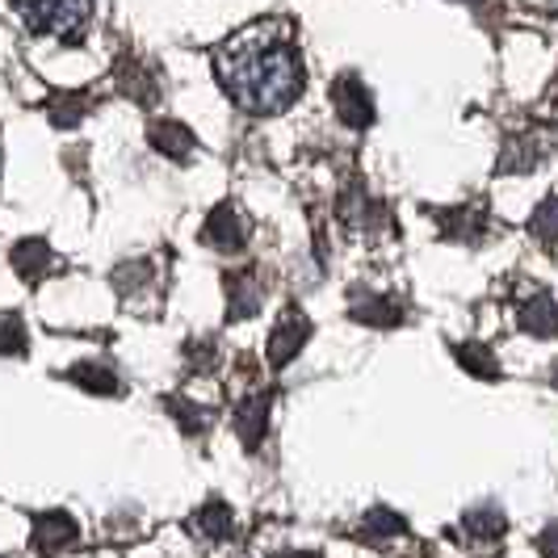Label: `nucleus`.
<instances>
[{"label": "nucleus", "mask_w": 558, "mask_h": 558, "mask_svg": "<svg viewBox=\"0 0 558 558\" xmlns=\"http://www.w3.org/2000/svg\"><path fill=\"white\" fill-rule=\"evenodd\" d=\"M68 378L81 383L84 391H93V395H118V378H113V369H106V365L81 362L68 369Z\"/></svg>", "instance_id": "11"}, {"label": "nucleus", "mask_w": 558, "mask_h": 558, "mask_svg": "<svg viewBox=\"0 0 558 558\" xmlns=\"http://www.w3.org/2000/svg\"><path fill=\"white\" fill-rule=\"evenodd\" d=\"M478 353H483L478 344H466V349L458 353V362L466 365V369H475L478 378H496V374H500V365H496V357H492V353H487V357H478Z\"/></svg>", "instance_id": "18"}, {"label": "nucleus", "mask_w": 558, "mask_h": 558, "mask_svg": "<svg viewBox=\"0 0 558 558\" xmlns=\"http://www.w3.org/2000/svg\"><path fill=\"white\" fill-rule=\"evenodd\" d=\"M265 420H269V395H256V399H244V403H240V437H244L248 449L260 446Z\"/></svg>", "instance_id": "10"}, {"label": "nucleus", "mask_w": 558, "mask_h": 558, "mask_svg": "<svg viewBox=\"0 0 558 558\" xmlns=\"http://www.w3.org/2000/svg\"><path fill=\"white\" fill-rule=\"evenodd\" d=\"M51 265H56V256H51V248H47L43 240H22V244L13 248V269H17L26 281L47 278Z\"/></svg>", "instance_id": "9"}, {"label": "nucleus", "mask_w": 558, "mask_h": 558, "mask_svg": "<svg viewBox=\"0 0 558 558\" xmlns=\"http://www.w3.org/2000/svg\"><path fill=\"white\" fill-rule=\"evenodd\" d=\"M0 353H13V357H22V353H26V328H22V315H0Z\"/></svg>", "instance_id": "15"}, {"label": "nucleus", "mask_w": 558, "mask_h": 558, "mask_svg": "<svg viewBox=\"0 0 558 558\" xmlns=\"http://www.w3.org/2000/svg\"><path fill=\"white\" fill-rule=\"evenodd\" d=\"M530 227L542 244H555L558 240V197H550V202H542V206H537V215H533Z\"/></svg>", "instance_id": "16"}, {"label": "nucleus", "mask_w": 558, "mask_h": 558, "mask_svg": "<svg viewBox=\"0 0 558 558\" xmlns=\"http://www.w3.org/2000/svg\"><path fill=\"white\" fill-rule=\"evenodd\" d=\"M299 558H315V555H299Z\"/></svg>", "instance_id": "21"}, {"label": "nucleus", "mask_w": 558, "mask_h": 558, "mask_svg": "<svg viewBox=\"0 0 558 558\" xmlns=\"http://www.w3.org/2000/svg\"><path fill=\"white\" fill-rule=\"evenodd\" d=\"M542 550H546L550 558H558V521L546 530V537H542Z\"/></svg>", "instance_id": "20"}, {"label": "nucleus", "mask_w": 558, "mask_h": 558, "mask_svg": "<svg viewBox=\"0 0 558 558\" xmlns=\"http://www.w3.org/2000/svg\"><path fill=\"white\" fill-rule=\"evenodd\" d=\"M219 81L231 101L248 113H278L303 93V59L286 22H256L231 34L215 51Z\"/></svg>", "instance_id": "1"}, {"label": "nucleus", "mask_w": 558, "mask_h": 558, "mask_svg": "<svg viewBox=\"0 0 558 558\" xmlns=\"http://www.w3.org/2000/svg\"><path fill=\"white\" fill-rule=\"evenodd\" d=\"M227 294H231V319H240V315H252V311L260 307V290L252 286L248 274H231L227 278Z\"/></svg>", "instance_id": "12"}, {"label": "nucleus", "mask_w": 558, "mask_h": 558, "mask_svg": "<svg viewBox=\"0 0 558 558\" xmlns=\"http://www.w3.org/2000/svg\"><path fill=\"white\" fill-rule=\"evenodd\" d=\"M311 340V319L303 315V311H286L278 319V328H274V336H269V362L278 365H290L294 357H299V349Z\"/></svg>", "instance_id": "3"}, {"label": "nucleus", "mask_w": 558, "mask_h": 558, "mask_svg": "<svg viewBox=\"0 0 558 558\" xmlns=\"http://www.w3.org/2000/svg\"><path fill=\"white\" fill-rule=\"evenodd\" d=\"M244 235H248V223L240 219V210H235V206H219V210L206 219V227H202V240L219 252L244 248Z\"/></svg>", "instance_id": "5"}, {"label": "nucleus", "mask_w": 558, "mask_h": 558, "mask_svg": "<svg viewBox=\"0 0 558 558\" xmlns=\"http://www.w3.org/2000/svg\"><path fill=\"white\" fill-rule=\"evenodd\" d=\"M332 101L344 126H357V131H362V126L374 122V97H369V88H365L357 76H340L332 88Z\"/></svg>", "instance_id": "4"}, {"label": "nucleus", "mask_w": 558, "mask_h": 558, "mask_svg": "<svg viewBox=\"0 0 558 558\" xmlns=\"http://www.w3.org/2000/svg\"><path fill=\"white\" fill-rule=\"evenodd\" d=\"M353 315H357L362 324H399V307L387 303V299H369V294L353 303Z\"/></svg>", "instance_id": "13"}, {"label": "nucleus", "mask_w": 558, "mask_h": 558, "mask_svg": "<svg viewBox=\"0 0 558 558\" xmlns=\"http://www.w3.org/2000/svg\"><path fill=\"white\" fill-rule=\"evenodd\" d=\"M197 530L202 533H210V537H231V512H227V504H206L202 512H197Z\"/></svg>", "instance_id": "14"}, {"label": "nucleus", "mask_w": 558, "mask_h": 558, "mask_svg": "<svg viewBox=\"0 0 558 558\" xmlns=\"http://www.w3.org/2000/svg\"><path fill=\"white\" fill-rule=\"evenodd\" d=\"M151 147L168 160H190L197 143L181 122H151Z\"/></svg>", "instance_id": "7"}, {"label": "nucleus", "mask_w": 558, "mask_h": 558, "mask_svg": "<svg viewBox=\"0 0 558 558\" xmlns=\"http://www.w3.org/2000/svg\"><path fill=\"white\" fill-rule=\"evenodd\" d=\"M365 530H374V533H403L408 525H403L395 512H387V508H374V512L365 517Z\"/></svg>", "instance_id": "19"}, {"label": "nucleus", "mask_w": 558, "mask_h": 558, "mask_svg": "<svg viewBox=\"0 0 558 558\" xmlns=\"http://www.w3.org/2000/svg\"><path fill=\"white\" fill-rule=\"evenodd\" d=\"M72 542H76V521L68 512H43V517H34V546L43 555H59Z\"/></svg>", "instance_id": "6"}, {"label": "nucleus", "mask_w": 558, "mask_h": 558, "mask_svg": "<svg viewBox=\"0 0 558 558\" xmlns=\"http://www.w3.org/2000/svg\"><path fill=\"white\" fill-rule=\"evenodd\" d=\"M9 4L26 22L29 34L59 43H76V34L88 26L93 13V0H9Z\"/></svg>", "instance_id": "2"}, {"label": "nucleus", "mask_w": 558, "mask_h": 558, "mask_svg": "<svg viewBox=\"0 0 558 558\" xmlns=\"http://www.w3.org/2000/svg\"><path fill=\"white\" fill-rule=\"evenodd\" d=\"M466 533H478V537H500L504 533V517L496 508H475L466 517Z\"/></svg>", "instance_id": "17"}, {"label": "nucleus", "mask_w": 558, "mask_h": 558, "mask_svg": "<svg viewBox=\"0 0 558 558\" xmlns=\"http://www.w3.org/2000/svg\"><path fill=\"white\" fill-rule=\"evenodd\" d=\"M521 328L533 336H555L558 332V303L550 294H533L521 303Z\"/></svg>", "instance_id": "8"}]
</instances>
